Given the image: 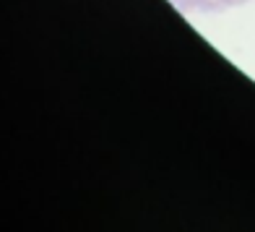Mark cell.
<instances>
[{"mask_svg":"<svg viewBox=\"0 0 255 232\" xmlns=\"http://www.w3.org/2000/svg\"><path fill=\"white\" fill-rule=\"evenodd\" d=\"M242 3H248V0H172V5L182 13H222V10Z\"/></svg>","mask_w":255,"mask_h":232,"instance_id":"1","label":"cell"}]
</instances>
